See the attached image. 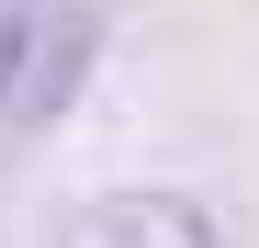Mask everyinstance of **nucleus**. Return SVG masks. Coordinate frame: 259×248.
<instances>
[{
    "instance_id": "1",
    "label": "nucleus",
    "mask_w": 259,
    "mask_h": 248,
    "mask_svg": "<svg viewBox=\"0 0 259 248\" xmlns=\"http://www.w3.org/2000/svg\"><path fill=\"white\" fill-rule=\"evenodd\" d=\"M68 237H91V248H169V237H226V215L214 203H181V192H102V203H79Z\"/></svg>"
},
{
    "instance_id": "2",
    "label": "nucleus",
    "mask_w": 259,
    "mask_h": 248,
    "mask_svg": "<svg viewBox=\"0 0 259 248\" xmlns=\"http://www.w3.org/2000/svg\"><path fill=\"white\" fill-rule=\"evenodd\" d=\"M46 12H57V0H0V102H12V79L34 57V34H46Z\"/></svg>"
}]
</instances>
